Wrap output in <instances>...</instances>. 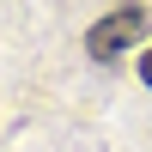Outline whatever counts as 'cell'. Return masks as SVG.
I'll list each match as a JSON object with an SVG mask.
<instances>
[{
    "label": "cell",
    "instance_id": "obj_1",
    "mask_svg": "<svg viewBox=\"0 0 152 152\" xmlns=\"http://www.w3.org/2000/svg\"><path fill=\"white\" fill-rule=\"evenodd\" d=\"M146 24H152V12H146V6H116L110 18H97L91 31H85L91 61H116L128 43H140V37H146Z\"/></svg>",
    "mask_w": 152,
    "mask_h": 152
},
{
    "label": "cell",
    "instance_id": "obj_2",
    "mask_svg": "<svg viewBox=\"0 0 152 152\" xmlns=\"http://www.w3.org/2000/svg\"><path fill=\"white\" fill-rule=\"evenodd\" d=\"M140 79L152 85V49H146V55H140Z\"/></svg>",
    "mask_w": 152,
    "mask_h": 152
}]
</instances>
